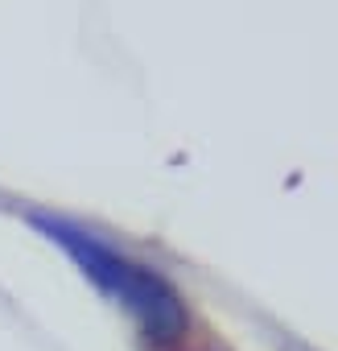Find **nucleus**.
Returning a JSON list of instances; mask_svg holds the SVG:
<instances>
[{
  "label": "nucleus",
  "mask_w": 338,
  "mask_h": 351,
  "mask_svg": "<svg viewBox=\"0 0 338 351\" xmlns=\"http://www.w3.org/2000/svg\"><path fill=\"white\" fill-rule=\"evenodd\" d=\"M46 240H54L79 269L87 281H95L99 293H107L140 330V339L157 351L178 347L190 330V310L186 298L178 293V285L161 277L153 265L132 261L128 252L112 248L107 240H99L95 232H87L75 219L62 215H46V211H29L25 215Z\"/></svg>",
  "instance_id": "obj_1"
}]
</instances>
